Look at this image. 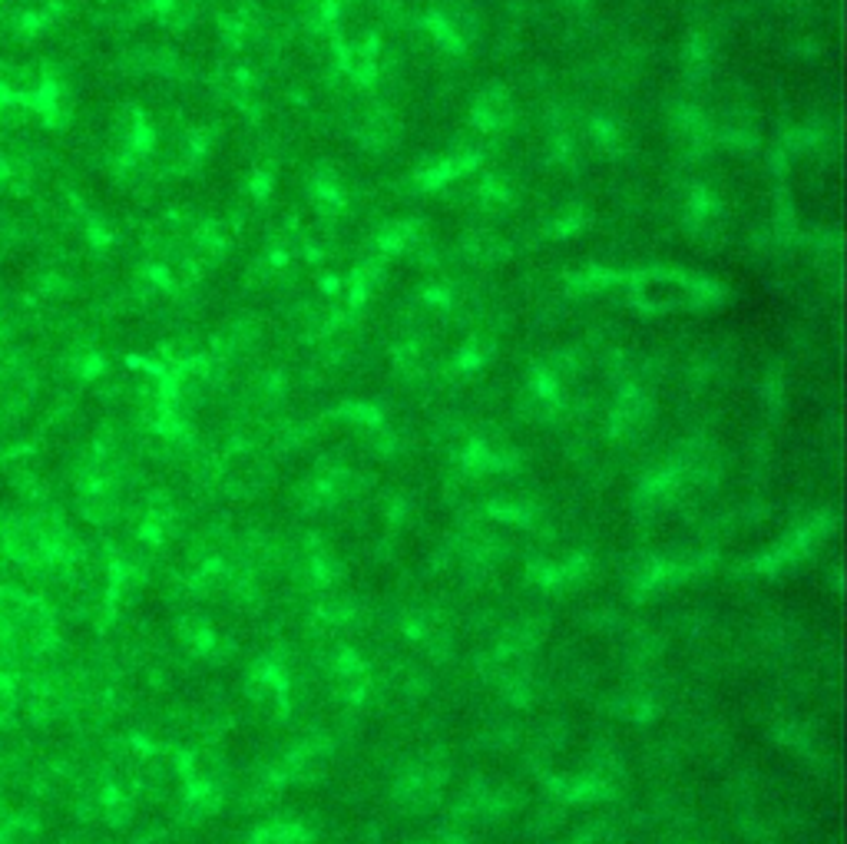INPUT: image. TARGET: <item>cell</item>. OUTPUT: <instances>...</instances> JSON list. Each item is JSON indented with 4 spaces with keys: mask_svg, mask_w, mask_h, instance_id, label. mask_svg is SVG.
<instances>
[{
    "mask_svg": "<svg viewBox=\"0 0 847 844\" xmlns=\"http://www.w3.org/2000/svg\"><path fill=\"white\" fill-rule=\"evenodd\" d=\"M27 189V163L17 156H0V192Z\"/></svg>",
    "mask_w": 847,
    "mask_h": 844,
    "instance_id": "cell-1",
    "label": "cell"
}]
</instances>
